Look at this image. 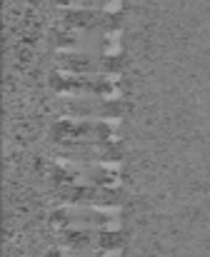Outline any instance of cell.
Segmentation results:
<instances>
[{
  "mask_svg": "<svg viewBox=\"0 0 210 257\" xmlns=\"http://www.w3.org/2000/svg\"><path fill=\"white\" fill-rule=\"evenodd\" d=\"M53 85L60 90H73L75 95L85 92V95H95V97H118V75H55Z\"/></svg>",
  "mask_w": 210,
  "mask_h": 257,
  "instance_id": "1",
  "label": "cell"
},
{
  "mask_svg": "<svg viewBox=\"0 0 210 257\" xmlns=\"http://www.w3.org/2000/svg\"><path fill=\"white\" fill-rule=\"evenodd\" d=\"M118 130V117H113L110 122H83L80 117H73V120H63L58 122V133H65L70 138H98L105 140L110 135H115Z\"/></svg>",
  "mask_w": 210,
  "mask_h": 257,
  "instance_id": "4",
  "label": "cell"
},
{
  "mask_svg": "<svg viewBox=\"0 0 210 257\" xmlns=\"http://www.w3.org/2000/svg\"><path fill=\"white\" fill-rule=\"evenodd\" d=\"M63 240H68V245H78V247H118L120 237L118 232H105V230H78V232H60Z\"/></svg>",
  "mask_w": 210,
  "mask_h": 257,
  "instance_id": "5",
  "label": "cell"
},
{
  "mask_svg": "<svg viewBox=\"0 0 210 257\" xmlns=\"http://www.w3.org/2000/svg\"><path fill=\"white\" fill-rule=\"evenodd\" d=\"M115 210H90V207H63L55 212L58 222L65 225H90V227H105V225H115Z\"/></svg>",
  "mask_w": 210,
  "mask_h": 257,
  "instance_id": "3",
  "label": "cell"
},
{
  "mask_svg": "<svg viewBox=\"0 0 210 257\" xmlns=\"http://www.w3.org/2000/svg\"><path fill=\"white\" fill-rule=\"evenodd\" d=\"M53 257H113V255H75V252H53Z\"/></svg>",
  "mask_w": 210,
  "mask_h": 257,
  "instance_id": "7",
  "label": "cell"
},
{
  "mask_svg": "<svg viewBox=\"0 0 210 257\" xmlns=\"http://www.w3.org/2000/svg\"><path fill=\"white\" fill-rule=\"evenodd\" d=\"M63 112H70L73 117H118L123 112V105L118 97H95V95H88V97H75V100H63Z\"/></svg>",
  "mask_w": 210,
  "mask_h": 257,
  "instance_id": "2",
  "label": "cell"
},
{
  "mask_svg": "<svg viewBox=\"0 0 210 257\" xmlns=\"http://www.w3.org/2000/svg\"><path fill=\"white\" fill-rule=\"evenodd\" d=\"M60 63H63V68L83 70V73H90V75H100V73L105 75V70H113V73L120 70V60L118 58L108 60V58H80V55H73V58H60Z\"/></svg>",
  "mask_w": 210,
  "mask_h": 257,
  "instance_id": "6",
  "label": "cell"
}]
</instances>
